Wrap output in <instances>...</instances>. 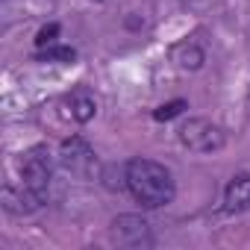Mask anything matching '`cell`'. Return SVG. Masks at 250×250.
Segmentation results:
<instances>
[{"instance_id": "1", "label": "cell", "mask_w": 250, "mask_h": 250, "mask_svg": "<svg viewBox=\"0 0 250 250\" xmlns=\"http://www.w3.org/2000/svg\"><path fill=\"white\" fill-rule=\"evenodd\" d=\"M124 183H127L130 194L145 206V209H159L168 206L177 194L174 177L165 165L153 162V159H130L124 168Z\"/></svg>"}, {"instance_id": "2", "label": "cell", "mask_w": 250, "mask_h": 250, "mask_svg": "<svg viewBox=\"0 0 250 250\" xmlns=\"http://www.w3.org/2000/svg\"><path fill=\"white\" fill-rule=\"evenodd\" d=\"M180 142L194 153H218L227 145V136L218 124L206 118H188L180 127Z\"/></svg>"}, {"instance_id": "3", "label": "cell", "mask_w": 250, "mask_h": 250, "mask_svg": "<svg viewBox=\"0 0 250 250\" xmlns=\"http://www.w3.org/2000/svg\"><path fill=\"white\" fill-rule=\"evenodd\" d=\"M50 177H53V162L47 147H30L21 156V186H27L36 197H47L50 188Z\"/></svg>"}, {"instance_id": "4", "label": "cell", "mask_w": 250, "mask_h": 250, "mask_svg": "<svg viewBox=\"0 0 250 250\" xmlns=\"http://www.w3.org/2000/svg\"><path fill=\"white\" fill-rule=\"evenodd\" d=\"M59 159H62V165H65L71 174H77V177H83V180L91 177L94 168H97V156H94L91 145H88L85 139H80V136L62 142V147H59Z\"/></svg>"}, {"instance_id": "5", "label": "cell", "mask_w": 250, "mask_h": 250, "mask_svg": "<svg viewBox=\"0 0 250 250\" xmlns=\"http://www.w3.org/2000/svg\"><path fill=\"white\" fill-rule=\"evenodd\" d=\"M112 235L118 244H127V247L150 244V224L139 215H118L112 221Z\"/></svg>"}, {"instance_id": "6", "label": "cell", "mask_w": 250, "mask_h": 250, "mask_svg": "<svg viewBox=\"0 0 250 250\" xmlns=\"http://www.w3.org/2000/svg\"><path fill=\"white\" fill-rule=\"evenodd\" d=\"M224 206H227V212H247L250 209V174L229 180V186L224 191Z\"/></svg>"}, {"instance_id": "7", "label": "cell", "mask_w": 250, "mask_h": 250, "mask_svg": "<svg viewBox=\"0 0 250 250\" xmlns=\"http://www.w3.org/2000/svg\"><path fill=\"white\" fill-rule=\"evenodd\" d=\"M68 112H71V118H74L77 124H88V121L97 115V100H94V94H91L88 88L71 91V97H68Z\"/></svg>"}, {"instance_id": "8", "label": "cell", "mask_w": 250, "mask_h": 250, "mask_svg": "<svg viewBox=\"0 0 250 250\" xmlns=\"http://www.w3.org/2000/svg\"><path fill=\"white\" fill-rule=\"evenodd\" d=\"M174 59H177V65H180V68L197 71V68L203 65V50H200L197 44H191V42H183V44H177V47H174Z\"/></svg>"}, {"instance_id": "9", "label": "cell", "mask_w": 250, "mask_h": 250, "mask_svg": "<svg viewBox=\"0 0 250 250\" xmlns=\"http://www.w3.org/2000/svg\"><path fill=\"white\" fill-rule=\"evenodd\" d=\"M36 59H44V62H74V59H77V50H74V47L50 44V47H42Z\"/></svg>"}, {"instance_id": "10", "label": "cell", "mask_w": 250, "mask_h": 250, "mask_svg": "<svg viewBox=\"0 0 250 250\" xmlns=\"http://www.w3.org/2000/svg\"><path fill=\"white\" fill-rule=\"evenodd\" d=\"M186 106H188L186 100H171V103H162V106L153 112V118H156V121H171V118L183 115V109H186Z\"/></svg>"}, {"instance_id": "11", "label": "cell", "mask_w": 250, "mask_h": 250, "mask_svg": "<svg viewBox=\"0 0 250 250\" xmlns=\"http://www.w3.org/2000/svg\"><path fill=\"white\" fill-rule=\"evenodd\" d=\"M50 44H59V24H47V27H42L39 36H36V47H39V50H42V47H50Z\"/></svg>"}]
</instances>
